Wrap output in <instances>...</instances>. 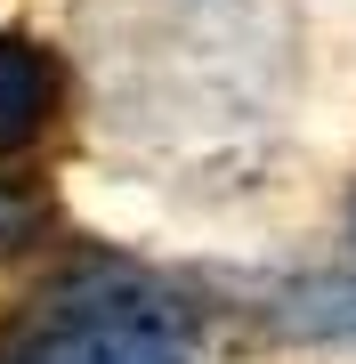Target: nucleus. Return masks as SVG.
Listing matches in <instances>:
<instances>
[{
	"label": "nucleus",
	"instance_id": "obj_1",
	"mask_svg": "<svg viewBox=\"0 0 356 364\" xmlns=\"http://www.w3.org/2000/svg\"><path fill=\"white\" fill-rule=\"evenodd\" d=\"M90 41L106 105L146 138L195 130V114L243 130L291 57L276 0H90Z\"/></svg>",
	"mask_w": 356,
	"mask_h": 364
},
{
	"label": "nucleus",
	"instance_id": "obj_2",
	"mask_svg": "<svg viewBox=\"0 0 356 364\" xmlns=\"http://www.w3.org/2000/svg\"><path fill=\"white\" fill-rule=\"evenodd\" d=\"M0 364H203V316L130 259H57L0 316Z\"/></svg>",
	"mask_w": 356,
	"mask_h": 364
},
{
	"label": "nucleus",
	"instance_id": "obj_3",
	"mask_svg": "<svg viewBox=\"0 0 356 364\" xmlns=\"http://www.w3.org/2000/svg\"><path fill=\"white\" fill-rule=\"evenodd\" d=\"M65 122V57L33 33H0V170Z\"/></svg>",
	"mask_w": 356,
	"mask_h": 364
},
{
	"label": "nucleus",
	"instance_id": "obj_4",
	"mask_svg": "<svg viewBox=\"0 0 356 364\" xmlns=\"http://www.w3.org/2000/svg\"><path fill=\"white\" fill-rule=\"evenodd\" d=\"M276 324L308 332V340H356V267H332V275L291 284L276 299Z\"/></svg>",
	"mask_w": 356,
	"mask_h": 364
}]
</instances>
